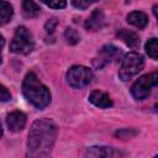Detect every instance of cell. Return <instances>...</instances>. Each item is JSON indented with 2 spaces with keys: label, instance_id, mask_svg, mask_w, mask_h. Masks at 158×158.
I'll use <instances>...</instances> for the list:
<instances>
[{
  "label": "cell",
  "instance_id": "4fadbf2b",
  "mask_svg": "<svg viewBox=\"0 0 158 158\" xmlns=\"http://www.w3.org/2000/svg\"><path fill=\"white\" fill-rule=\"evenodd\" d=\"M127 21H128V23L133 25L137 28H144L148 23V17L142 11H132L131 14H128Z\"/></svg>",
  "mask_w": 158,
  "mask_h": 158
},
{
  "label": "cell",
  "instance_id": "44dd1931",
  "mask_svg": "<svg viewBox=\"0 0 158 158\" xmlns=\"http://www.w3.org/2000/svg\"><path fill=\"white\" fill-rule=\"evenodd\" d=\"M10 99H11L10 93H9L7 89L2 85V86H1V100H2V101H7V100H10Z\"/></svg>",
  "mask_w": 158,
  "mask_h": 158
},
{
  "label": "cell",
  "instance_id": "9c48e42d",
  "mask_svg": "<svg viewBox=\"0 0 158 158\" xmlns=\"http://www.w3.org/2000/svg\"><path fill=\"white\" fill-rule=\"evenodd\" d=\"M120 56V51L117 47L112 46V44H105L104 47H101L100 52H99V67H102L106 63L112 62L114 59H116Z\"/></svg>",
  "mask_w": 158,
  "mask_h": 158
},
{
  "label": "cell",
  "instance_id": "52a82bcc",
  "mask_svg": "<svg viewBox=\"0 0 158 158\" xmlns=\"http://www.w3.org/2000/svg\"><path fill=\"white\" fill-rule=\"evenodd\" d=\"M105 25H106L105 15H104V12H102L101 10H99V9H95V10L90 14V16L86 19V21H85V28H86L88 31H93V32L100 31Z\"/></svg>",
  "mask_w": 158,
  "mask_h": 158
},
{
  "label": "cell",
  "instance_id": "3957f363",
  "mask_svg": "<svg viewBox=\"0 0 158 158\" xmlns=\"http://www.w3.org/2000/svg\"><path fill=\"white\" fill-rule=\"evenodd\" d=\"M143 57L137 52H128L121 59V65L118 69V77L122 81H128L136 74L143 69Z\"/></svg>",
  "mask_w": 158,
  "mask_h": 158
},
{
  "label": "cell",
  "instance_id": "cb8c5ba5",
  "mask_svg": "<svg viewBox=\"0 0 158 158\" xmlns=\"http://www.w3.org/2000/svg\"><path fill=\"white\" fill-rule=\"evenodd\" d=\"M157 157H158V154H157Z\"/></svg>",
  "mask_w": 158,
  "mask_h": 158
},
{
  "label": "cell",
  "instance_id": "7402d4cb",
  "mask_svg": "<svg viewBox=\"0 0 158 158\" xmlns=\"http://www.w3.org/2000/svg\"><path fill=\"white\" fill-rule=\"evenodd\" d=\"M153 14H154V16H156V19L158 21V6H154L153 7Z\"/></svg>",
  "mask_w": 158,
  "mask_h": 158
},
{
  "label": "cell",
  "instance_id": "5b68a950",
  "mask_svg": "<svg viewBox=\"0 0 158 158\" xmlns=\"http://www.w3.org/2000/svg\"><path fill=\"white\" fill-rule=\"evenodd\" d=\"M158 84V73L153 72L139 77L131 88V94L137 100H143L148 96L152 88Z\"/></svg>",
  "mask_w": 158,
  "mask_h": 158
},
{
  "label": "cell",
  "instance_id": "5bb4252c",
  "mask_svg": "<svg viewBox=\"0 0 158 158\" xmlns=\"http://www.w3.org/2000/svg\"><path fill=\"white\" fill-rule=\"evenodd\" d=\"M40 11H41L40 6L33 0H23L22 1V12H23L25 17H27V19L36 17L40 14Z\"/></svg>",
  "mask_w": 158,
  "mask_h": 158
},
{
  "label": "cell",
  "instance_id": "277c9868",
  "mask_svg": "<svg viewBox=\"0 0 158 158\" xmlns=\"http://www.w3.org/2000/svg\"><path fill=\"white\" fill-rule=\"evenodd\" d=\"M33 46L35 42L31 32L25 26H19L10 43V51L17 54H28L32 52Z\"/></svg>",
  "mask_w": 158,
  "mask_h": 158
},
{
  "label": "cell",
  "instance_id": "e0dca14e",
  "mask_svg": "<svg viewBox=\"0 0 158 158\" xmlns=\"http://www.w3.org/2000/svg\"><path fill=\"white\" fill-rule=\"evenodd\" d=\"M64 37H65V40H67V42H68L69 44H77V43L79 42V35H78V32H77L74 28H72V27L65 28V31H64Z\"/></svg>",
  "mask_w": 158,
  "mask_h": 158
},
{
  "label": "cell",
  "instance_id": "8fae6325",
  "mask_svg": "<svg viewBox=\"0 0 158 158\" xmlns=\"http://www.w3.org/2000/svg\"><path fill=\"white\" fill-rule=\"evenodd\" d=\"M86 156H89V157H118V156H123V153L120 151H116L115 148H111V147L95 146V147L88 148Z\"/></svg>",
  "mask_w": 158,
  "mask_h": 158
},
{
  "label": "cell",
  "instance_id": "30bf717a",
  "mask_svg": "<svg viewBox=\"0 0 158 158\" xmlns=\"http://www.w3.org/2000/svg\"><path fill=\"white\" fill-rule=\"evenodd\" d=\"M89 101L100 109H107V107L112 106V101H111L109 94H106L104 91H99V90H95L89 95Z\"/></svg>",
  "mask_w": 158,
  "mask_h": 158
},
{
  "label": "cell",
  "instance_id": "d6986e66",
  "mask_svg": "<svg viewBox=\"0 0 158 158\" xmlns=\"http://www.w3.org/2000/svg\"><path fill=\"white\" fill-rule=\"evenodd\" d=\"M70 1H72L73 6H75L77 9H79V10H85V9H88L91 4H94V2H96V1H99V0H70Z\"/></svg>",
  "mask_w": 158,
  "mask_h": 158
},
{
  "label": "cell",
  "instance_id": "ba28073f",
  "mask_svg": "<svg viewBox=\"0 0 158 158\" xmlns=\"http://www.w3.org/2000/svg\"><path fill=\"white\" fill-rule=\"evenodd\" d=\"M6 123L7 127L10 128V131L12 132H19L21 131L25 125H26V115L21 111H12L7 115L6 117Z\"/></svg>",
  "mask_w": 158,
  "mask_h": 158
},
{
  "label": "cell",
  "instance_id": "9a60e30c",
  "mask_svg": "<svg viewBox=\"0 0 158 158\" xmlns=\"http://www.w3.org/2000/svg\"><path fill=\"white\" fill-rule=\"evenodd\" d=\"M12 14H14L12 6L7 1L1 0V2H0V19H1L0 23L1 25H5L6 22H9L10 19H11V16H12Z\"/></svg>",
  "mask_w": 158,
  "mask_h": 158
},
{
  "label": "cell",
  "instance_id": "7a4b0ae2",
  "mask_svg": "<svg viewBox=\"0 0 158 158\" xmlns=\"http://www.w3.org/2000/svg\"><path fill=\"white\" fill-rule=\"evenodd\" d=\"M22 93L28 102L37 109H43L51 102V93L35 73H27L22 81Z\"/></svg>",
  "mask_w": 158,
  "mask_h": 158
},
{
  "label": "cell",
  "instance_id": "ffe728a7",
  "mask_svg": "<svg viewBox=\"0 0 158 158\" xmlns=\"http://www.w3.org/2000/svg\"><path fill=\"white\" fill-rule=\"evenodd\" d=\"M57 25H58V21H57V19L56 17H52V19H49L47 22H46V30H47V32H53L54 31V28L57 27Z\"/></svg>",
  "mask_w": 158,
  "mask_h": 158
},
{
  "label": "cell",
  "instance_id": "6da1fadb",
  "mask_svg": "<svg viewBox=\"0 0 158 158\" xmlns=\"http://www.w3.org/2000/svg\"><path fill=\"white\" fill-rule=\"evenodd\" d=\"M57 137V126L49 118L37 120L32 123L28 139L27 154L30 157H46L51 153Z\"/></svg>",
  "mask_w": 158,
  "mask_h": 158
},
{
  "label": "cell",
  "instance_id": "ac0fdd59",
  "mask_svg": "<svg viewBox=\"0 0 158 158\" xmlns=\"http://www.w3.org/2000/svg\"><path fill=\"white\" fill-rule=\"evenodd\" d=\"M41 1L52 9H63L67 5V0H41Z\"/></svg>",
  "mask_w": 158,
  "mask_h": 158
},
{
  "label": "cell",
  "instance_id": "7c38bea8",
  "mask_svg": "<svg viewBox=\"0 0 158 158\" xmlns=\"http://www.w3.org/2000/svg\"><path fill=\"white\" fill-rule=\"evenodd\" d=\"M117 37H118L123 43H126L128 47H131V48H136V47H138V44H139V38H138L137 33H135L133 31L121 28V30L117 32Z\"/></svg>",
  "mask_w": 158,
  "mask_h": 158
},
{
  "label": "cell",
  "instance_id": "603a6c76",
  "mask_svg": "<svg viewBox=\"0 0 158 158\" xmlns=\"http://www.w3.org/2000/svg\"><path fill=\"white\" fill-rule=\"evenodd\" d=\"M154 109H156V110L158 111V104H156V106H154Z\"/></svg>",
  "mask_w": 158,
  "mask_h": 158
},
{
  "label": "cell",
  "instance_id": "8992f818",
  "mask_svg": "<svg viewBox=\"0 0 158 158\" xmlns=\"http://www.w3.org/2000/svg\"><path fill=\"white\" fill-rule=\"evenodd\" d=\"M93 72L84 65H73L67 72V81L72 88L81 89L90 84Z\"/></svg>",
  "mask_w": 158,
  "mask_h": 158
},
{
  "label": "cell",
  "instance_id": "2e32d148",
  "mask_svg": "<svg viewBox=\"0 0 158 158\" xmlns=\"http://www.w3.org/2000/svg\"><path fill=\"white\" fill-rule=\"evenodd\" d=\"M144 49L148 57L158 59V38H149L144 44Z\"/></svg>",
  "mask_w": 158,
  "mask_h": 158
}]
</instances>
